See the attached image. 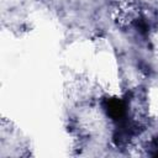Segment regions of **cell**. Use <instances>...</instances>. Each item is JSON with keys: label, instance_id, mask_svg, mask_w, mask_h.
<instances>
[{"label": "cell", "instance_id": "cell-1", "mask_svg": "<svg viewBox=\"0 0 158 158\" xmlns=\"http://www.w3.org/2000/svg\"><path fill=\"white\" fill-rule=\"evenodd\" d=\"M104 109H105L107 116H110L112 120H115L117 122H120L121 120L126 118L127 105L121 99H116V98L106 99L105 102H104Z\"/></svg>", "mask_w": 158, "mask_h": 158}]
</instances>
